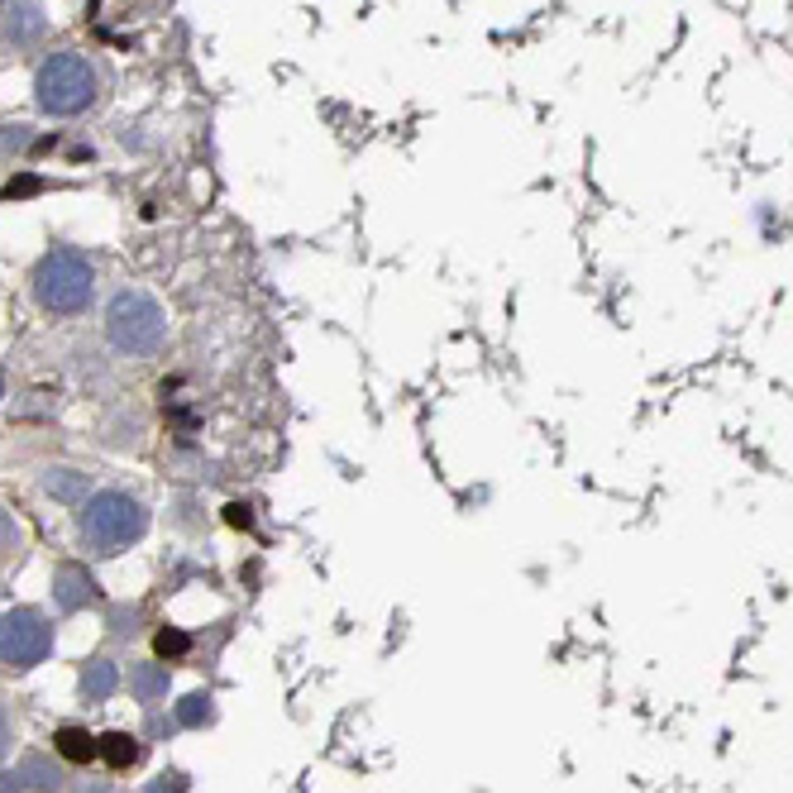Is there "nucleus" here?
I'll return each instance as SVG.
<instances>
[{"label": "nucleus", "instance_id": "1", "mask_svg": "<svg viewBox=\"0 0 793 793\" xmlns=\"http://www.w3.org/2000/svg\"><path fill=\"white\" fill-rule=\"evenodd\" d=\"M144 531H149V512L139 497L110 488V493H91L82 502V540L101 555H120Z\"/></svg>", "mask_w": 793, "mask_h": 793}, {"label": "nucleus", "instance_id": "2", "mask_svg": "<svg viewBox=\"0 0 793 793\" xmlns=\"http://www.w3.org/2000/svg\"><path fill=\"white\" fill-rule=\"evenodd\" d=\"M34 297L43 311L53 316H77L91 306L96 297V273H91V258L82 249H53L34 268Z\"/></svg>", "mask_w": 793, "mask_h": 793}, {"label": "nucleus", "instance_id": "3", "mask_svg": "<svg viewBox=\"0 0 793 793\" xmlns=\"http://www.w3.org/2000/svg\"><path fill=\"white\" fill-rule=\"evenodd\" d=\"M34 101L48 115H82L96 101V67L82 53H53L43 58L39 77H34Z\"/></svg>", "mask_w": 793, "mask_h": 793}, {"label": "nucleus", "instance_id": "4", "mask_svg": "<svg viewBox=\"0 0 793 793\" xmlns=\"http://www.w3.org/2000/svg\"><path fill=\"white\" fill-rule=\"evenodd\" d=\"M106 330L125 354H153L168 340V316L149 292H120L106 311Z\"/></svg>", "mask_w": 793, "mask_h": 793}, {"label": "nucleus", "instance_id": "5", "mask_svg": "<svg viewBox=\"0 0 793 793\" xmlns=\"http://www.w3.org/2000/svg\"><path fill=\"white\" fill-rule=\"evenodd\" d=\"M53 650V626L34 607H10L0 612V665L5 669H34Z\"/></svg>", "mask_w": 793, "mask_h": 793}, {"label": "nucleus", "instance_id": "6", "mask_svg": "<svg viewBox=\"0 0 793 793\" xmlns=\"http://www.w3.org/2000/svg\"><path fill=\"white\" fill-rule=\"evenodd\" d=\"M43 5L39 0H5L0 5V39L15 43V48H29V43L43 39Z\"/></svg>", "mask_w": 793, "mask_h": 793}, {"label": "nucleus", "instance_id": "7", "mask_svg": "<svg viewBox=\"0 0 793 793\" xmlns=\"http://www.w3.org/2000/svg\"><path fill=\"white\" fill-rule=\"evenodd\" d=\"M96 593V583H91V574L86 569H77V564H63L58 574H53V598H58V607L63 612H77L86 598Z\"/></svg>", "mask_w": 793, "mask_h": 793}, {"label": "nucleus", "instance_id": "8", "mask_svg": "<svg viewBox=\"0 0 793 793\" xmlns=\"http://www.w3.org/2000/svg\"><path fill=\"white\" fill-rule=\"evenodd\" d=\"M129 693H134L139 703L168 698V665H134L129 669Z\"/></svg>", "mask_w": 793, "mask_h": 793}, {"label": "nucleus", "instance_id": "9", "mask_svg": "<svg viewBox=\"0 0 793 793\" xmlns=\"http://www.w3.org/2000/svg\"><path fill=\"white\" fill-rule=\"evenodd\" d=\"M53 751L63 755V760H72V765H86L91 755L101 751V741H96L91 731H82V727H63L58 736H53Z\"/></svg>", "mask_w": 793, "mask_h": 793}, {"label": "nucleus", "instance_id": "10", "mask_svg": "<svg viewBox=\"0 0 793 793\" xmlns=\"http://www.w3.org/2000/svg\"><path fill=\"white\" fill-rule=\"evenodd\" d=\"M101 741V760H106L110 770H129L134 760H139V741L129 736V731H106V736H96Z\"/></svg>", "mask_w": 793, "mask_h": 793}, {"label": "nucleus", "instance_id": "11", "mask_svg": "<svg viewBox=\"0 0 793 793\" xmlns=\"http://www.w3.org/2000/svg\"><path fill=\"white\" fill-rule=\"evenodd\" d=\"M120 688V669L110 665V660H91L82 674V693L91 698V703H106L110 693Z\"/></svg>", "mask_w": 793, "mask_h": 793}, {"label": "nucleus", "instance_id": "12", "mask_svg": "<svg viewBox=\"0 0 793 793\" xmlns=\"http://www.w3.org/2000/svg\"><path fill=\"white\" fill-rule=\"evenodd\" d=\"M43 488L53 497H63V502H77V497L86 493V478L77 469H53L48 478H43Z\"/></svg>", "mask_w": 793, "mask_h": 793}, {"label": "nucleus", "instance_id": "13", "mask_svg": "<svg viewBox=\"0 0 793 793\" xmlns=\"http://www.w3.org/2000/svg\"><path fill=\"white\" fill-rule=\"evenodd\" d=\"M153 650H158L163 660H182V655L192 650V636H187V631H177V626H163V631L153 636Z\"/></svg>", "mask_w": 793, "mask_h": 793}, {"label": "nucleus", "instance_id": "14", "mask_svg": "<svg viewBox=\"0 0 793 793\" xmlns=\"http://www.w3.org/2000/svg\"><path fill=\"white\" fill-rule=\"evenodd\" d=\"M206 717H211V698H206V693H187V698L177 703V722H182V727H201Z\"/></svg>", "mask_w": 793, "mask_h": 793}, {"label": "nucleus", "instance_id": "15", "mask_svg": "<svg viewBox=\"0 0 793 793\" xmlns=\"http://www.w3.org/2000/svg\"><path fill=\"white\" fill-rule=\"evenodd\" d=\"M39 187H43L39 177H34V172H24V177H15V182L5 187V196H34V192H39Z\"/></svg>", "mask_w": 793, "mask_h": 793}, {"label": "nucleus", "instance_id": "16", "mask_svg": "<svg viewBox=\"0 0 793 793\" xmlns=\"http://www.w3.org/2000/svg\"><path fill=\"white\" fill-rule=\"evenodd\" d=\"M182 789H187V779H182V774H158V779L149 784V793H182Z\"/></svg>", "mask_w": 793, "mask_h": 793}, {"label": "nucleus", "instance_id": "17", "mask_svg": "<svg viewBox=\"0 0 793 793\" xmlns=\"http://www.w3.org/2000/svg\"><path fill=\"white\" fill-rule=\"evenodd\" d=\"M225 521H230V526H249L254 516H249V507H244V502H230V507H225Z\"/></svg>", "mask_w": 793, "mask_h": 793}, {"label": "nucleus", "instance_id": "18", "mask_svg": "<svg viewBox=\"0 0 793 793\" xmlns=\"http://www.w3.org/2000/svg\"><path fill=\"white\" fill-rule=\"evenodd\" d=\"M10 741H15V731H10V717H5V708H0V760L10 755Z\"/></svg>", "mask_w": 793, "mask_h": 793}, {"label": "nucleus", "instance_id": "19", "mask_svg": "<svg viewBox=\"0 0 793 793\" xmlns=\"http://www.w3.org/2000/svg\"><path fill=\"white\" fill-rule=\"evenodd\" d=\"M10 540H15V526H10V516L0 512V550H5V545H10Z\"/></svg>", "mask_w": 793, "mask_h": 793}, {"label": "nucleus", "instance_id": "20", "mask_svg": "<svg viewBox=\"0 0 793 793\" xmlns=\"http://www.w3.org/2000/svg\"><path fill=\"white\" fill-rule=\"evenodd\" d=\"M0 793H20V774H0Z\"/></svg>", "mask_w": 793, "mask_h": 793}, {"label": "nucleus", "instance_id": "21", "mask_svg": "<svg viewBox=\"0 0 793 793\" xmlns=\"http://www.w3.org/2000/svg\"><path fill=\"white\" fill-rule=\"evenodd\" d=\"M0 392H5V378H0Z\"/></svg>", "mask_w": 793, "mask_h": 793}]
</instances>
